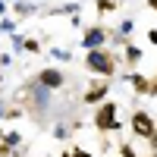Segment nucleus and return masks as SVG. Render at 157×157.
<instances>
[{
    "label": "nucleus",
    "instance_id": "f257e3e1",
    "mask_svg": "<svg viewBox=\"0 0 157 157\" xmlns=\"http://www.w3.org/2000/svg\"><path fill=\"white\" fill-rule=\"evenodd\" d=\"M116 60L110 50H88V57H85V69L88 72H94V75H104V78H110V75H116Z\"/></svg>",
    "mask_w": 157,
    "mask_h": 157
},
{
    "label": "nucleus",
    "instance_id": "f03ea898",
    "mask_svg": "<svg viewBox=\"0 0 157 157\" xmlns=\"http://www.w3.org/2000/svg\"><path fill=\"white\" fill-rule=\"evenodd\" d=\"M94 129L98 132H120V104L104 101L94 113Z\"/></svg>",
    "mask_w": 157,
    "mask_h": 157
},
{
    "label": "nucleus",
    "instance_id": "7ed1b4c3",
    "mask_svg": "<svg viewBox=\"0 0 157 157\" xmlns=\"http://www.w3.org/2000/svg\"><path fill=\"white\" fill-rule=\"evenodd\" d=\"M129 126H132V135L135 138H145V141H151L154 132H157V126H154V120H151L148 110H135L132 120H129Z\"/></svg>",
    "mask_w": 157,
    "mask_h": 157
},
{
    "label": "nucleus",
    "instance_id": "20e7f679",
    "mask_svg": "<svg viewBox=\"0 0 157 157\" xmlns=\"http://www.w3.org/2000/svg\"><path fill=\"white\" fill-rule=\"evenodd\" d=\"M41 88H47V91H57V88H63L66 85V75H63L60 69H54V66H47V69H41L38 72V78H35Z\"/></svg>",
    "mask_w": 157,
    "mask_h": 157
},
{
    "label": "nucleus",
    "instance_id": "39448f33",
    "mask_svg": "<svg viewBox=\"0 0 157 157\" xmlns=\"http://www.w3.org/2000/svg\"><path fill=\"white\" fill-rule=\"evenodd\" d=\"M107 94H110V82H107V78H98V82H91V85L85 88L82 101H85V104H98V101H104Z\"/></svg>",
    "mask_w": 157,
    "mask_h": 157
},
{
    "label": "nucleus",
    "instance_id": "423d86ee",
    "mask_svg": "<svg viewBox=\"0 0 157 157\" xmlns=\"http://www.w3.org/2000/svg\"><path fill=\"white\" fill-rule=\"evenodd\" d=\"M104 41H107V32H104L101 25H91V29H85V35H82V47L85 50H101Z\"/></svg>",
    "mask_w": 157,
    "mask_h": 157
},
{
    "label": "nucleus",
    "instance_id": "0eeeda50",
    "mask_svg": "<svg viewBox=\"0 0 157 157\" xmlns=\"http://www.w3.org/2000/svg\"><path fill=\"white\" fill-rule=\"evenodd\" d=\"M129 82H132V91H135V94H151V78H148V75L132 72V75H129Z\"/></svg>",
    "mask_w": 157,
    "mask_h": 157
},
{
    "label": "nucleus",
    "instance_id": "6e6552de",
    "mask_svg": "<svg viewBox=\"0 0 157 157\" xmlns=\"http://www.w3.org/2000/svg\"><path fill=\"white\" fill-rule=\"evenodd\" d=\"M138 60H141V47H135V44L126 41V63H138Z\"/></svg>",
    "mask_w": 157,
    "mask_h": 157
},
{
    "label": "nucleus",
    "instance_id": "1a4fd4ad",
    "mask_svg": "<svg viewBox=\"0 0 157 157\" xmlns=\"http://www.w3.org/2000/svg\"><path fill=\"white\" fill-rule=\"evenodd\" d=\"M19 141H22L19 132H6V135H3V148H13V145H19Z\"/></svg>",
    "mask_w": 157,
    "mask_h": 157
},
{
    "label": "nucleus",
    "instance_id": "9d476101",
    "mask_svg": "<svg viewBox=\"0 0 157 157\" xmlns=\"http://www.w3.org/2000/svg\"><path fill=\"white\" fill-rule=\"evenodd\" d=\"M98 10L101 13H113L116 10V0H98Z\"/></svg>",
    "mask_w": 157,
    "mask_h": 157
},
{
    "label": "nucleus",
    "instance_id": "9b49d317",
    "mask_svg": "<svg viewBox=\"0 0 157 157\" xmlns=\"http://www.w3.org/2000/svg\"><path fill=\"white\" fill-rule=\"evenodd\" d=\"M116 157H135V151H132V145H123V148H120V154H116Z\"/></svg>",
    "mask_w": 157,
    "mask_h": 157
},
{
    "label": "nucleus",
    "instance_id": "f8f14e48",
    "mask_svg": "<svg viewBox=\"0 0 157 157\" xmlns=\"http://www.w3.org/2000/svg\"><path fill=\"white\" fill-rule=\"evenodd\" d=\"M54 57H57V60H66V63H69V57H72V54H69V50H60V47H57V50H54Z\"/></svg>",
    "mask_w": 157,
    "mask_h": 157
},
{
    "label": "nucleus",
    "instance_id": "ddd939ff",
    "mask_svg": "<svg viewBox=\"0 0 157 157\" xmlns=\"http://www.w3.org/2000/svg\"><path fill=\"white\" fill-rule=\"evenodd\" d=\"M25 50H29V54H38V50H41V44H38V41H25Z\"/></svg>",
    "mask_w": 157,
    "mask_h": 157
},
{
    "label": "nucleus",
    "instance_id": "4468645a",
    "mask_svg": "<svg viewBox=\"0 0 157 157\" xmlns=\"http://www.w3.org/2000/svg\"><path fill=\"white\" fill-rule=\"evenodd\" d=\"M148 44H157V29H151V32H148Z\"/></svg>",
    "mask_w": 157,
    "mask_h": 157
},
{
    "label": "nucleus",
    "instance_id": "2eb2a0df",
    "mask_svg": "<svg viewBox=\"0 0 157 157\" xmlns=\"http://www.w3.org/2000/svg\"><path fill=\"white\" fill-rule=\"evenodd\" d=\"M151 148H154V154H157V132H154V138H151Z\"/></svg>",
    "mask_w": 157,
    "mask_h": 157
},
{
    "label": "nucleus",
    "instance_id": "dca6fc26",
    "mask_svg": "<svg viewBox=\"0 0 157 157\" xmlns=\"http://www.w3.org/2000/svg\"><path fill=\"white\" fill-rule=\"evenodd\" d=\"M148 6H151V10H157V0H148Z\"/></svg>",
    "mask_w": 157,
    "mask_h": 157
},
{
    "label": "nucleus",
    "instance_id": "f3484780",
    "mask_svg": "<svg viewBox=\"0 0 157 157\" xmlns=\"http://www.w3.org/2000/svg\"><path fill=\"white\" fill-rule=\"evenodd\" d=\"M63 157H78V154H75V151H66V154H63Z\"/></svg>",
    "mask_w": 157,
    "mask_h": 157
},
{
    "label": "nucleus",
    "instance_id": "a211bd4d",
    "mask_svg": "<svg viewBox=\"0 0 157 157\" xmlns=\"http://www.w3.org/2000/svg\"><path fill=\"white\" fill-rule=\"evenodd\" d=\"M151 157H157V154H154V151H151Z\"/></svg>",
    "mask_w": 157,
    "mask_h": 157
},
{
    "label": "nucleus",
    "instance_id": "6ab92c4d",
    "mask_svg": "<svg viewBox=\"0 0 157 157\" xmlns=\"http://www.w3.org/2000/svg\"><path fill=\"white\" fill-rule=\"evenodd\" d=\"M0 138H3V132H0Z\"/></svg>",
    "mask_w": 157,
    "mask_h": 157
}]
</instances>
